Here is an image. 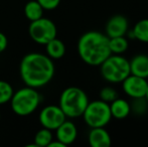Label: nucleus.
<instances>
[{
  "mask_svg": "<svg viewBox=\"0 0 148 147\" xmlns=\"http://www.w3.org/2000/svg\"><path fill=\"white\" fill-rule=\"evenodd\" d=\"M19 73L26 86L37 89L51 81L55 75V65L49 55L30 53L22 57Z\"/></svg>",
  "mask_w": 148,
  "mask_h": 147,
  "instance_id": "1",
  "label": "nucleus"
},
{
  "mask_svg": "<svg viewBox=\"0 0 148 147\" xmlns=\"http://www.w3.org/2000/svg\"><path fill=\"white\" fill-rule=\"evenodd\" d=\"M78 53L90 66H100L111 53L109 37L99 31L85 32L78 41Z\"/></svg>",
  "mask_w": 148,
  "mask_h": 147,
  "instance_id": "2",
  "label": "nucleus"
},
{
  "mask_svg": "<svg viewBox=\"0 0 148 147\" xmlns=\"http://www.w3.org/2000/svg\"><path fill=\"white\" fill-rule=\"evenodd\" d=\"M88 104L87 94L78 87H69L60 94L59 106L69 118L82 117Z\"/></svg>",
  "mask_w": 148,
  "mask_h": 147,
  "instance_id": "3",
  "label": "nucleus"
},
{
  "mask_svg": "<svg viewBox=\"0 0 148 147\" xmlns=\"http://www.w3.org/2000/svg\"><path fill=\"white\" fill-rule=\"evenodd\" d=\"M41 97L39 93L31 87H24L18 90L16 93H13L10 99L11 109L16 115L28 116L32 114L37 109L40 103Z\"/></svg>",
  "mask_w": 148,
  "mask_h": 147,
  "instance_id": "4",
  "label": "nucleus"
},
{
  "mask_svg": "<svg viewBox=\"0 0 148 147\" xmlns=\"http://www.w3.org/2000/svg\"><path fill=\"white\" fill-rule=\"evenodd\" d=\"M100 66L102 77L109 83H122L130 75L129 61L121 55H110Z\"/></svg>",
  "mask_w": 148,
  "mask_h": 147,
  "instance_id": "5",
  "label": "nucleus"
},
{
  "mask_svg": "<svg viewBox=\"0 0 148 147\" xmlns=\"http://www.w3.org/2000/svg\"><path fill=\"white\" fill-rule=\"evenodd\" d=\"M83 118L91 128L105 127L112 119L109 104L102 100L89 102L83 113Z\"/></svg>",
  "mask_w": 148,
  "mask_h": 147,
  "instance_id": "6",
  "label": "nucleus"
},
{
  "mask_svg": "<svg viewBox=\"0 0 148 147\" xmlns=\"http://www.w3.org/2000/svg\"><path fill=\"white\" fill-rule=\"evenodd\" d=\"M28 34L33 41L38 44H47L49 40L57 37L58 29L53 21L49 18L40 17L30 21Z\"/></svg>",
  "mask_w": 148,
  "mask_h": 147,
  "instance_id": "7",
  "label": "nucleus"
},
{
  "mask_svg": "<svg viewBox=\"0 0 148 147\" xmlns=\"http://www.w3.org/2000/svg\"><path fill=\"white\" fill-rule=\"evenodd\" d=\"M39 123L45 128L49 130H56L66 120V116L60 106L49 105L40 111L38 116Z\"/></svg>",
  "mask_w": 148,
  "mask_h": 147,
  "instance_id": "8",
  "label": "nucleus"
},
{
  "mask_svg": "<svg viewBox=\"0 0 148 147\" xmlns=\"http://www.w3.org/2000/svg\"><path fill=\"white\" fill-rule=\"evenodd\" d=\"M148 88V80L130 74L122 82L124 93L132 99L145 98Z\"/></svg>",
  "mask_w": 148,
  "mask_h": 147,
  "instance_id": "9",
  "label": "nucleus"
},
{
  "mask_svg": "<svg viewBox=\"0 0 148 147\" xmlns=\"http://www.w3.org/2000/svg\"><path fill=\"white\" fill-rule=\"evenodd\" d=\"M128 20L124 15L116 14L108 20L105 27V34L109 38L116 36H124L128 32Z\"/></svg>",
  "mask_w": 148,
  "mask_h": 147,
  "instance_id": "10",
  "label": "nucleus"
},
{
  "mask_svg": "<svg viewBox=\"0 0 148 147\" xmlns=\"http://www.w3.org/2000/svg\"><path fill=\"white\" fill-rule=\"evenodd\" d=\"M56 131H57L56 132L57 140L60 141L66 146L74 143L78 136V130L76 125L73 122L66 121V120L56 129Z\"/></svg>",
  "mask_w": 148,
  "mask_h": 147,
  "instance_id": "11",
  "label": "nucleus"
},
{
  "mask_svg": "<svg viewBox=\"0 0 148 147\" xmlns=\"http://www.w3.org/2000/svg\"><path fill=\"white\" fill-rule=\"evenodd\" d=\"M92 147H109L111 145V136L104 127L92 128L88 136Z\"/></svg>",
  "mask_w": 148,
  "mask_h": 147,
  "instance_id": "12",
  "label": "nucleus"
},
{
  "mask_svg": "<svg viewBox=\"0 0 148 147\" xmlns=\"http://www.w3.org/2000/svg\"><path fill=\"white\" fill-rule=\"evenodd\" d=\"M130 64V74L148 79V55H137L132 57Z\"/></svg>",
  "mask_w": 148,
  "mask_h": 147,
  "instance_id": "13",
  "label": "nucleus"
},
{
  "mask_svg": "<svg viewBox=\"0 0 148 147\" xmlns=\"http://www.w3.org/2000/svg\"><path fill=\"white\" fill-rule=\"evenodd\" d=\"M109 106L112 118H115V119H125L131 113V107L129 102H127L124 99H120L119 97L113 102L110 103Z\"/></svg>",
  "mask_w": 148,
  "mask_h": 147,
  "instance_id": "14",
  "label": "nucleus"
},
{
  "mask_svg": "<svg viewBox=\"0 0 148 147\" xmlns=\"http://www.w3.org/2000/svg\"><path fill=\"white\" fill-rule=\"evenodd\" d=\"M47 53L51 59H60L66 53V45L60 39L55 37L45 44Z\"/></svg>",
  "mask_w": 148,
  "mask_h": 147,
  "instance_id": "15",
  "label": "nucleus"
},
{
  "mask_svg": "<svg viewBox=\"0 0 148 147\" xmlns=\"http://www.w3.org/2000/svg\"><path fill=\"white\" fill-rule=\"evenodd\" d=\"M24 14L30 21L39 19L43 15V8L36 0H30L24 6Z\"/></svg>",
  "mask_w": 148,
  "mask_h": 147,
  "instance_id": "16",
  "label": "nucleus"
},
{
  "mask_svg": "<svg viewBox=\"0 0 148 147\" xmlns=\"http://www.w3.org/2000/svg\"><path fill=\"white\" fill-rule=\"evenodd\" d=\"M109 47L112 55H122V53H124L129 47V42L128 39L126 38V36L109 38Z\"/></svg>",
  "mask_w": 148,
  "mask_h": 147,
  "instance_id": "17",
  "label": "nucleus"
},
{
  "mask_svg": "<svg viewBox=\"0 0 148 147\" xmlns=\"http://www.w3.org/2000/svg\"><path fill=\"white\" fill-rule=\"evenodd\" d=\"M133 38L148 43V18L141 19L134 25L132 29Z\"/></svg>",
  "mask_w": 148,
  "mask_h": 147,
  "instance_id": "18",
  "label": "nucleus"
},
{
  "mask_svg": "<svg viewBox=\"0 0 148 147\" xmlns=\"http://www.w3.org/2000/svg\"><path fill=\"white\" fill-rule=\"evenodd\" d=\"M53 140L51 130L43 127L38 130L34 136V145L37 147H47L51 141Z\"/></svg>",
  "mask_w": 148,
  "mask_h": 147,
  "instance_id": "19",
  "label": "nucleus"
},
{
  "mask_svg": "<svg viewBox=\"0 0 148 147\" xmlns=\"http://www.w3.org/2000/svg\"><path fill=\"white\" fill-rule=\"evenodd\" d=\"M13 93V88L9 83L0 80V105L9 102Z\"/></svg>",
  "mask_w": 148,
  "mask_h": 147,
  "instance_id": "20",
  "label": "nucleus"
},
{
  "mask_svg": "<svg viewBox=\"0 0 148 147\" xmlns=\"http://www.w3.org/2000/svg\"><path fill=\"white\" fill-rule=\"evenodd\" d=\"M119 97L118 92L112 87H104L101 91H100V100L104 101V102L110 104L116 100Z\"/></svg>",
  "mask_w": 148,
  "mask_h": 147,
  "instance_id": "21",
  "label": "nucleus"
},
{
  "mask_svg": "<svg viewBox=\"0 0 148 147\" xmlns=\"http://www.w3.org/2000/svg\"><path fill=\"white\" fill-rule=\"evenodd\" d=\"M148 102L145 98H136L134 99L132 105H130L131 111H133L137 115H143L146 112Z\"/></svg>",
  "mask_w": 148,
  "mask_h": 147,
  "instance_id": "22",
  "label": "nucleus"
},
{
  "mask_svg": "<svg viewBox=\"0 0 148 147\" xmlns=\"http://www.w3.org/2000/svg\"><path fill=\"white\" fill-rule=\"evenodd\" d=\"M43 10H53L60 5V0H36Z\"/></svg>",
  "mask_w": 148,
  "mask_h": 147,
  "instance_id": "23",
  "label": "nucleus"
},
{
  "mask_svg": "<svg viewBox=\"0 0 148 147\" xmlns=\"http://www.w3.org/2000/svg\"><path fill=\"white\" fill-rule=\"evenodd\" d=\"M8 45V39L3 32L0 31V53H3Z\"/></svg>",
  "mask_w": 148,
  "mask_h": 147,
  "instance_id": "24",
  "label": "nucleus"
},
{
  "mask_svg": "<svg viewBox=\"0 0 148 147\" xmlns=\"http://www.w3.org/2000/svg\"><path fill=\"white\" fill-rule=\"evenodd\" d=\"M47 147H66V145H64V144H62V142L59 141V140H56V141H53V139Z\"/></svg>",
  "mask_w": 148,
  "mask_h": 147,
  "instance_id": "25",
  "label": "nucleus"
},
{
  "mask_svg": "<svg viewBox=\"0 0 148 147\" xmlns=\"http://www.w3.org/2000/svg\"><path fill=\"white\" fill-rule=\"evenodd\" d=\"M145 99H146V101L148 102V88H147V92H146V96H145Z\"/></svg>",
  "mask_w": 148,
  "mask_h": 147,
  "instance_id": "26",
  "label": "nucleus"
},
{
  "mask_svg": "<svg viewBox=\"0 0 148 147\" xmlns=\"http://www.w3.org/2000/svg\"><path fill=\"white\" fill-rule=\"evenodd\" d=\"M0 118H1V112H0Z\"/></svg>",
  "mask_w": 148,
  "mask_h": 147,
  "instance_id": "27",
  "label": "nucleus"
}]
</instances>
